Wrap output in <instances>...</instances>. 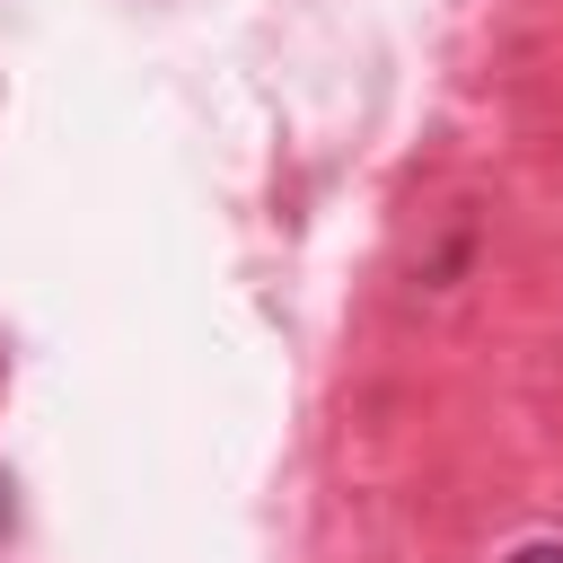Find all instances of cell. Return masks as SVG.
I'll return each mask as SVG.
<instances>
[{"instance_id":"1","label":"cell","mask_w":563,"mask_h":563,"mask_svg":"<svg viewBox=\"0 0 563 563\" xmlns=\"http://www.w3.org/2000/svg\"><path fill=\"white\" fill-rule=\"evenodd\" d=\"M510 563H563V545H519Z\"/></svg>"}]
</instances>
